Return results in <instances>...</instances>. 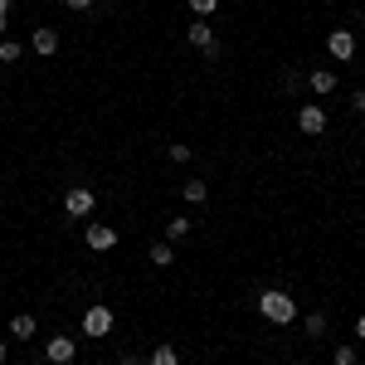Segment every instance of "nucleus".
Listing matches in <instances>:
<instances>
[{
  "label": "nucleus",
  "mask_w": 365,
  "mask_h": 365,
  "mask_svg": "<svg viewBox=\"0 0 365 365\" xmlns=\"http://www.w3.org/2000/svg\"><path fill=\"white\" fill-rule=\"evenodd\" d=\"M327 54L336 58V63H351L356 58V29H331L327 34Z\"/></svg>",
  "instance_id": "20e7f679"
},
{
  "label": "nucleus",
  "mask_w": 365,
  "mask_h": 365,
  "mask_svg": "<svg viewBox=\"0 0 365 365\" xmlns=\"http://www.w3.org/2000/svg\"><path fill=\"white\" fill-rule=\"evenodd\" d=\"M361 361V356H356V346H351V341H341L336 351H331V365H356Z\"/></svg>",
  "instance_id": "a211bd4d"
},
{
  "label": "nucleus",
  "mask_w": 365,
  "mask_h": 365,
  "mask_svg": "<svg viewBox=\"0 0 365 365\" xmlns=\"http://www.w3.org/2000/svg\"><path fill=\"white\" fill-rule=\"evenodd\" d=\"M351 108H356V113L365 117V88H356V93H351Z\"/></svg>",
  "instance_id": "412c9836"
},
{
  "label": "nucleus",
  "mask_w": 365,
  "mask_h": 365,
  "mask_svg": "<svg viewBox=\"0 0 365 365\" xmlns=\"http://www.w3.org/2000/svg\"><path fill=\"white\" fill-rule=\"evenodd\" d=\"M83 239L93 253H108V249H117V225H88Z\"/></svg>",
  "instance_id": "423d86ee"
},
{
  "label": "nucleus",
  "mask_w": 365,
  "mask_h": 365,
  "mask_svg": "<svg viewBox=\"0 0 365 365\" xmlns=\"http://www.w3.org/2000/svg\"><path fill=\"white\" fill-rule=\"evenodd\" d=\"M297 127H302L307 137H322V132H327V108H317V103L297 108Z\"/></svg>",
  "instance_id": "0eeeda50"
},
{
  "label": "nucleus",
  "mask_w": 365,
  "mask_h": 365,
  "mask_svg": "<svg viewBox=\"0 0 365 365\" xmlns=\"http://www.w3.org/2000/svg\"><path fill=\"white\" fill-rule=\"evenodd\" d=\"M307 83H312L317 98H331V93L341 88V78H336V68H307Z\"/></svg>",
  "instance_id": "1a4fd4ad"
},
{
  "label": "nucleus",
  "mask_w": 365,
  "mask_h": 365,
  "mask_svg": "<svg viewBox=\"0 0 365 365\" xmlns=\"http://www.w3.org/2000/svg\"><path fill=\"white\" fill-rule=\"evenodd\" d=\"M190 10H195V20H210L220 10V0H190Z\"/></svg>",
  "instance_id": "6ab92c4d"
},
{
  "label": "nucleus",
  "mask_w": 365,
  "mask_h": 365,
  "mask_svg": "<svg viewBox=\"0 0 365 365\" xmlns=\"http://www.w3.org/2000/svg\"><path fill=\"white\" fill-rule=\"evenodd\" d=\"M5 5H10V0H5Z\"/></svg>",
  "instance_id": "c85d7f7f"
},
{
  "label": "nucleus",
  "mask_w": 365,
  "mask_h": 365,
  "mask_svg": "<svg viewBox=\"0 0 365 365\" xmlns=\"http://www.w3.org/2000/svg\"><path fill=\"white\" fill-rule=\"evenodd\" d=\"M29 49L39 58H54L58 54V29H49V25H39L34 34H29Z\"/></svg>",
  "instance_id": "6e6552de"
},
{
  "label": "nucleus",
  "mask_w": 365,
  "mask_h": 365,
  "mask_svg": "<svg viewBox=\"0 0 365 365\" xmlns=\"http://www.w3.org/2000/svg\"><path fill=\"white\" fill-rule=\"evenodd\" d=\"M63 5H68V10H93L98 0H63Z\"/></svg>",
  "instance_id": "4be33fe9"
},
{
  "label": "nucleus",
  "mask_w": 365,
  "mask_h": 365,
  "mask_svg": "<svg viewBox=\"0 0 365 365\" xmlns=\"http://www.w3.org/2000/svg\"><path fill=\"white\" fill-rule=\"evenodd\" d=\"M258 317L273 322V327H292V322H297V302H292V292H282V287H263V292H258Z\"/></svg>",
  "instance_id": "f257e3e1"
},
{
  "label": "nucleus",
  "mask_w": 365,
  "mask_h": 365,
  "mask_svg": "<svg viewBox=\"0 0 365 365\" xmlns=\"http://www.w3.org/2000/svg\"><path fill=\"white\" fill-rule=\"evenodd\" d=\"M44 356H49V365H68L78 356V341L73 336H49L44 341Z\"/></svg>",
  "instance_id": "39448f33"
},
{
  "label": "nucleus",
  "mask_w": 365,
  "mask_h": 365,
  "mask_svg": "<svg viewBox=\"0 0 365 365\" xmlns=\"http://www.w3.org/2000/svg\"><path fill=\"white\" fill-rule=\"evenodd\" d=\"M205 195H210L205 180H185V185H180V200H185V205H205Z\"/></svg>",
  "instance_id": "f8f14e48"
},
{
  "label": "nucleus",
  "mask_w": 365,
  "mask_h": 365,
  "mask_svg": "<svg viewBox=\"0 0 365 365\" xmlns=\"http://www.w3.org/2000/svg\"><path fill=\"white\" fill-rule=\"evenodd\" d=\"M5 356H10V351H5V341H0V365H5Z\"/></svg>",
  "instance_id": "a878e982"
},
{
  "label": "nucleus",
  "mask_w": 365,
  "mask_h": 365,
  "mask_svg": "<svg viewBox=\"0 0 365 365\" xmlns=\"http://www.w3.org/2000/svg\"><path fill=\"white\" fill-rule=\"evenodd\" d=\"M34 331H39V322H34L29 312H20V317L10 322V336H15V341H29V336H34Z\"/></svg>",
  "instance_id": "9b49d317"
},
{
  "label": "nucleus",
  "mask_w": 365,
  "mask_h": 365,
  "mask_svg": "<svg viewBox=\"0 0 365 365\" xmlns=\"http://www.w3.org/2000/svg\"><path fill=\"white\" fill-rule=\"evenodd\" d=\"M292 365H307V361H292Z\"/></svg>",
  "instance_id": "bb28decb"
},
{
  "label": "nucleus",
  "mask_w": 365,
  "mask_h": 365,
  "mask_svg": "<svg viewBox=\"0 0 365 365\" xmlns=\"http://www.w3.org/2000/svg\"><path fill=\"white\" fill-rule=\"evenodd\" d=\"M98 365H113V361H98Z\"/></svg>",
  "instance_id": "cd10ccee"
},
{
  "label": "nucleus",
  "mask_w": 365,
  "mask_h": 365,
  "mask_svg": "<svg viewBox=\"0 0 365 365\" xmlns=\"http://www.w3.org/2000/svg\"><path fill=\"white\" fill-rule=\"evenodd\" d=\"M170 161H180V166H185V161H190V146H185V141H175V146H170Z\"/></svg>",
  "instance_id": "aec40b11"
},
{
  "label": "nucleus",
  "mask_w": 365,
  "mask_h": 365,
  "mask_svg": "<svg viewBox=\"0 0 365 365\" xmlns=\"http://www.w3.org/2000/svg\"><path fill=\"white\" fill-rule=\"evenodd\" d=\"M356 341H365V312L356 317Z\"/></svg>",
  "instance_id": "5701e85b"
},
{
  "label": "nucleus",
  "mask_w": 365,
  "mask_h": 365,
  "mask_svg": "<svg viewBox=\"0 0 365 365\" xmlns=\"http://www.w3.org/2000/svg\"><path fill=\"white\" fill-rule=\"evenodd\" d=\"M151 263H156V268H170V263H175V249H170V239H156V244H151Z\"/></svg>",
  "instance_id": "ddd939ff"
},
{
  "label": "nucleus",
  "mask_w": 365,
  "mask_h": 365,
  "mask_svg": "<svg viewBox=\"0 0 365 365\" xmlns=\"http://www.w3.org/2000/svg\"><path fill=\"white\" fill-rule=\"evenodd\" d=\"M122 365H146V361H137V356H122Z\"/></svg>",
  "instance_id": "393cba45"
},
{
  "label": "nucleus",
  "mask_w": 365,
  "mask_h": 365,
  "mask_svg": "<svg viewBox=\"0 0 365 365\" xmlns=\"http://www.w3.org/2000/svg\"><path fill=\"white\" fill-rule=\"evenodd\" d=\"M190 229H195V225H190L185 215H170V220H166V239H170V244H175V239H185Z\"/></svg>",
  "instance_id": "2eb2a0df"
},
{
  "label": "nucleus",
  "mask_w": 365,
  "mask_h": 365,
  "mask_svg": "<svg viewBox=\"0 0 365 365\" xmlns=\"http://www.w3.org/2000/svg\"><path fill=\"white\" fill-rule=\"evenodd\" d=\"M185 39H190V49H200V54H205L210 44H220V39H215V29H210V20H190Z\"/></svg>",
  "instance_id": "9d476101"
},
{
  "label": "nucleus",
  "mask_w": 365,
  "mask_h": 365,
  "mask_svg": "<svg viewBox=\"0 0 365 365\" xmlns=\"http://www.w3.org/2000/svg\"><path fill=\"white\" fill-rule=\"evenodd\" d=\"M25 58V44L20 39H0V63H20Z\"/></svg>",
  "instance_id": "dca6fc26"
},
{
  "label": "nucleus",
  "mask_w": 365,
  "mask_h": 365,
  "mask_svg": "<svg viewBox=\"0 0 365 365\" xmlns=\"http://www.w3.org/2000/svg\"><path fill=\"white\" fill-rule=\"evenodd\" d=\"M302 327H307V336H327V331H331V322H327V312H312V317L302 322Z\"/></svg>",
  "instance_id": "f3484780"
},
{
  "label": "nucleus",
  "mask_w": 365,
  "mask_h": 365,
  "mask_svg": "<svg viewBox=\"0 0 365 365\" xmlns=\"http://www.w3.org/2000/svg\"><path fill=\"white\" fill-rule=\"evenodd\" d=\"M113 327H117V312L108 307V302H93V307L83 312V336H88V341L113 336Z\"/></svg>",
  "instance_id": "f03ea898"
},
{
  "label": "nucleus",
  "mask_w": 365,
  "mask_h": 365,
  "mask_svg": "<svg viewBox=\"0 0 365 365\" xmlns=\"http://www.w3.org/2000/svg\"><path fill=\"white\" fill-rule=\"evenodd\" d=\"M93 210H98V195H93L88 185H68V190H63V215H68V220H88Z\"/></svg>",
  "instance_id": "7ed1b4c3"
},
{
  "label": "nucleus",
  "mask_w": 365,
  "mask_h": 365,
  "mask_svg": "<svg viewBox=\"0 0 365 365\" xmlns=\"http://www.w3.org/2000/svg\"><path fill=\"white\" fill-rule=\"evenodd\" d=\"M5 15H10V5H5V0H0V29H5Z\"/></svg>",
  "instance_id": "b1692460"
},
{
  "label": "nucleus",
  "mask_w": 365,
  "mask_h": 365,
  "mask_svg": "<svg viewBox=\"0 0 365 365\" xmlns=\"http://www.w3.org/2000/svg\"><path fill=\"white\" fill-rule=\"evenodd\" d=\"M146 365H180V351H175V346H166V341H161V346H156V351H151V356H146Z\"/></svg>",
  "instance_id": "4468645a"
}]
</instances>
